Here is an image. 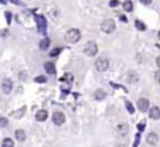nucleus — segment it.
<instances>
[{
	"mask_svg": "<svg viewBox=\"0 0 160 147\" xmlns=\"http://www.w3.org/2000/svg\"><path fill=\"white\" fill-rule=\"evenodd\" d=\"M156 64H157V66L160 68V57H157V58H156Z\"/></svg>",
	"mask_w": 160,
	"mask_h": 147,
	"instance_id": "obj_29",
	"label": "nucleus"
},
{
	"mask_svg": "<svg viewBox=\"0 0 160 147\" xmlns=\"http://www.w3.org/2000/svg\"><path fill=\"white\" fill-rule=\"evenodd\" d=\"M138 108L142 110V112H146L149 109V99L146 98H140L138 100Z\"/></svg>",
	"mask_w": 160,
	"mask_h": 147,
	"instance_id": "obj_9",
	"label": "nucleus"
},
{
	"mask_svg": "<svg viewBox=\"0 0 160 147\" xmlns=\"http://www.w3.org/2000/svg\"><path fill=\"white\" fill-rule=\"evenodd\" d=\"M159 38H160V31H159Z\"/></svg>",
	"mask_w": 160,
	"mask_h": 147,
	"instance_id": "obj_33",
	"label": "nucleus"
},
{
	"mask_svg": "<svg viewBox=\"0 0 160 147\" xmlns=\"http://www.w3.org/2000/svg\"><path fill=\"white\" fill-rule=\"evenodd\" d=\"M50 44H51L50 38H43V40L40 41V49H43V51H46V49H48V47H50Z\"/></svg>",
	"mask_w": 160,
	"mask_h": 147,
	"instance_id": "obj_15",
	"label": "nucleus"
},
{
	"mask_svg": "<svg viewBox=\"0 0 160 147\" xmlns=\"http://www.w3.org/2000/svg\"><path fill=\"white\" fill-rule=\"evenodd\" d=\"M84 52H85V55H88V57H94V55H96V52H98V45H96V43H94V41L86 43V45L84 47Z\"/></svg>",
	"mask_w": 160,
	"mask_h": 147,
	"instance_id": "obj_4",
	"label": "nucleus"
},
{
	"mask_svg": "<svg viewBox=\"0 0 160 147\" xmlns=\"http://www.w3.org/2000/svg\"><path fill=\"white\" fill-rule=\"evenodd\" d=\"M16 139L18 142H24V140H26V131L21 130V129L16 130Z\"/></svg>",
	"mask_w": 160,
	"mask_h": 147,
	"instance_id": "obj_16",
	"label": "nucleus"
},
{
	"mask_svg": "<svg viewBox=\"0 0 160 147\" xmlns=\"http://www.w3.org/2000/svg\"><path fill=\"white\" fill-rule=\"evenodd\" d=\"M115 28H116L115 21H113V20H111V18L103 20V21H102V24H101V30H102L103 33H106V34L113 33V31H115Z\"/></svg>",
	"mask_w": 160,
	"mask_h": 147,
	"instance_id": "obj_2",
	"label": "nucleus"
},
{
	"mask_svg": "<svg viewBox=\"0 0 160 147\" xmlns=\"http://www.w3.org/2000/svg\"><path fill=\"white\" fill-rule=\"evenodd\" d=\"M94 98H95L96 100H103V99L106 98V92H105L103 89H98V91H95V93H94Z\"/></svg>",
	"mask_w": 160,
	"mask_h": 147,
	"instance_id": "obj_14",
	"label": "nucleus"
},
{
	"mask_svg": "<svg viewBox=\"0 0 160 147\" xmlns=\"http://www.w3.org/2000/svg\"><path fill=\"white\" fill-rule=\"evenodd\" d=\"M52 122L55 125H63L65 122V114L63 112H55V113L52 114Z\"/></svg>",
	"mask_w": 160,
	"mask_h": 147,
	"instance_id": "obj_7",
	"label": "nucleus"
},
{
	"mask_svg": "<svg viewBox=\"0 0 160 147\" xmlns=\"http://www.w3.org/2000/svg\"><path fill=\"white\" fill-rule=\"evenodd\" d=\"M1 147H14V143L12 139H4L3 143H1Z\"/></svg>",
	"mask_w": 160,
	"mask_h": 147,
	"instance_id": "obj_18",
	"label": "nucleus"
},
{
	"mask_svg": "<svg viewBox=\"0 0 160 147\" xmlns=\"http://www.w3.org/2000/svg\"><path fill=\"white\" fill-rule=\"evenodd\" d=\"M109 6H111V7H116V6H119V1H118V0H111V1H109Z\"/></svg>",
	"mask_w": 160,
	"mask_h": 147,
	"instance_id": "obj_24",
	"label": "nucleus"
},
{
	"mask_svg": "<svg viewBox=\"0 0 160 147\" xmlns=\"http://www.w3.org/2000/svg\"><path fill=\"white\" fill-rule=\"evenodd\" d=\"M146 140H147V143H149L150 146H156V144L159 143V136H157L156 133H149L147 137H146Z\"/></svg>",
	"mask_w": 160,
	"mask_h": 147,
	"instance_id": "obj_8",
	"label": "nucleus"
},
{
	"mask_svg": "<svg viewBox=\"0 0 160 147\" xmlns=\"http://www.w3.org/2000/svg\"><path fill=\"white\" fill-rule=\"evenodd\" d=\"M7 126V119L6 117H0V127H4Z\"/></svg>",
	"mask_w": 160,
	"mask_h": 147,
	"instance_id": "obj_22",
	"label": "nucleus"
},
{
	"mask_svg": "<svg viewBox=\"0 0 160 147\" xmlns=\"http://www.w3.org/2000/svg\"><path fill=\"white\" fill-rule=\"evenodd\" d=\"M128 130H129V127L126 123H121V125L116 126V131H118L119 136H126V134H128Z\"/></svg>",
	"mask_w": 160,
	"mask_h": 147,
	"instance_id": "obj_10",
	"label": "nucleus"
},
{
	"mask_svg": "<svg viewBox=\"0 0 160 147\" xmlns=\"http://www.w3.org/2000/svg\"><path fill=\"white\" fill-rule=\"evenodd\" d=\"M135 26H136V28H138V30H140V31H144V30H146V26H144V23H142L140 20H136Z\"/></svg>",
	"mask_w": 160,
	"mask_h": 147,
	"instance_id": "obj_19",
	"label": "nucleus"
},
{
	"mask_svg": "<svg viewBox=\"0 0 160 147\" xmlns=\"http://www.w3.org/2000/svg\"><path fill=\"white\" fill-rule=\"evenodd\" d=\"M12 89H13V82L10 81V79H3L1 81V91L4 93H10Z\"/></svg>",
	"mask_w": 160,
	"mask_h": 147,
	"instance_id": "obj_6",
	"label": "nucleus"
},
{
	"mask_svg": "<svg viewBox=\"0 0 160 147\" xmlns=\"http://www.w3.org/2000/svg\"><path fill=\"white\" fill-rule=\"evenodd\" d=\"M126 108H128V112H129V113H133V112H135V109H133V105H132L129 100L126 102Z\"/></svg>",
	"mask_w": 160,
	"mask_h": 147,
	"instance_id": "obj_21",
	"label": "nucleus"
},
{
	"mask_svg": "<svg viewBox=\"0 0 160 147\" xmlns=\"http://www.w3.org/2000/svg\"><path fill=\"white\" fill-rule=\"evenodd\" d=\"M46 81H47L46 77H37L35 78V82H38V83H43V82H46Z\"/></svg>",
	"mask_w": 160,
	"mask_h": 147,
	"instance_id": "obj_23",
	"label": "nucleus"
},
{
	"mask_svg": "<svg viewBox=\"0 0 160 147\" xmlns=\"http://www.w3.org/2000/svg\"><path fill=\"white\" fill-rule=\"evenodd\" d=\"M144 129V125L143 123H140V125H139V130H143Z\"/></svg>",
	"mask_w": 160,
	"mask_h": 147,
	"instance_id": "obj_30",
	"label": "nucleus"
},
{
	"mask_svg": "<svg viewBox=\"0 0 160 147\" xmlns=\"http://www.w3.org/2000/svg\"><path fill=\"white\" fill-rule=\"evenodd\" d=\"M35 23L38 26V31L41 34H46V30H47V20L44 16H35Z\"/></svg>",
	"mask_w": 160,
	"mask_h": 147,
	"instance_id": "obj_5",
	"label": "nucleus"
},
{
	"mask_svg": "<svg viewBox=\"0 0 160 147\" xmlns=\"http://www.w3.org/2000/svg\"><path fill=\"white\" fill-rule=\"evenodd\" d=\"M20 79H27V75L24 72H20Z\"/></svg>",
	"mask_w": 160,
	"mask_h": 147,
	"instance_id": "obj_26",
	"label": "nucleus"
},
{
	"mask_svg": "<svg viewBox=\"0 0 160 147\" xmlns=\"http://www.w3.org/2000/svg\"><path fill=\"white\" fill-rule=\"evenodd\" d=\"M95 68L99 71V72H103L109 68V60L106 57H99L95 61Z\"/></svg>",
	"mask_w": 160,
	"mask_h": 147,
	"instance_id": "obj_3",
	"label": "nucleus"
},
{
	"mask_svg": "<svg viewBox=\"0 0 160 147\" xmlns=\"http://www.w3.org/2000/svg\"><path fill=\"white\" fill-rule=\"evenodd\" d=\"M10 1H12V3H16V4H20V1H18V0H10Z\"/></svg>",
	"mask_w": 160,
	"mask_h": 147,
	"instance_id": "obj_31",
	"label": "nucleus"
},
{
	"mask_svg": "<svg viewBox=\"0 0 160 147\" xmlns=\"http://www.w3.org/2000/svg\"><path fill=\"white\" fill-rule=\"evenodd\" d=\"M47 117H48V113H47V110H44V109H41V110H38L35 113V119L38 122H44V120H47Z\"/></svg>",
	"mask_w": 160,
	"mask_h": 147,
	"instance_id": "obj_12",
	"label": "nucleus"
},
{
	"mask_svg": "<svg viewBox=\"0 0 160 147\" xmlns=\"http://www.w3.org/2000/svg\"><path fill=\"white\" fill-rule=\"evenodd\" d=\"M0 3H1V4H4V3H6V1H4V0H0Z\"/></svg>",
	"mask_w": 160,
	"mask_h": 147,
	"instance_id": "obj_32",
	"label": "nucleus"
},
{
	"mask_svg": "<svg viewBox=\"0 0 160 147\" xmlns=\"http://www.w3.org/2000/svg\"><path fill=\"white\" fill-rule=\"evenodd\" d=\"M121 20H122L123 23H128V18H126L125 16H121Z\"/></svg>",
	"mask_w": 160,
	"mask_h": 147,
	"instance_id": "obj_28",
	"label": "nucleus"
},
{
	"mask_svg": "<svg viewBox=\"0 0 160 147\" xmlns=\"http://www.w3.org/2000/svg\"><path fill=\"white\" fill-rule=\"evenodd\" d=\"M80 38H81V31L78 28H71V30H68V31L65 33V41H68V43H71V44L78 43Z\"/></svg>",
	"mask_w": 160,
	"mask_h": 147,
	"instance_id": "obj_1",
	"label": "nucleus"
},
{
	"mask_svg": "<svg viewBox=\"0 0 160 147\" xmlns=\"http://www.w3.org/2000/svg\"><path fill=\"white\" fill-rule=\"evenodd\" d=\"M149 116L152 117V119H160V109L157 106H153V108H150L149 109Z\"/></svg>",
	"mask_w": 160,
	"mask_h": 147,
	"instance_id": "obj_11",
	"label": "nucleus"
},
{
	"mask_svg": "<svg viewBox=\"0 0 160 147\" xmlns=\"http://www.w3.org/2000/svg\"><path fill=\"white\" fill-rule=\"evenodd\" d=\"M60 52H61V48H54L51 52H50V55H51V57H57Z\"/></svg>",
	"mask_w": 160,
	"mask_h": 147,
	"instance_id": "obj_20",
	"label": "nucleus"
},
{
	"mask_svg": "<svg viewBox=\"0 0 160 147\" xmlns=\"http://www.w3.org/2000/svg\"><path fill=\"white\" fill-rule=\"evenodd\" d=\"M123 9H125L126 12H132V10H133V3H132L130 0H126V1L123 3Z\"/></svg>",
	"mask_w": 160,
	"mask_h": 147,
	"instance_id": "obj_17",
	"label": "nucleus"
},
{
	"mask_svg": "<svg viewBox=\"0 0 160 147\" xmlns=\"http://www.w3.org/2000/svg\"><path fill=\"white\" fill-rule=\"evenodd\" d=\"M155 78H156V81L160 83V71H157V72L155 74Z\"/></svg>",
	"mask_w": 160,
	"mask_h": 147,
	"instance_id": "obj_25",
	"label": "nucleus"
},
{
	"mask_svg": "<svg viewBox=\"0 0 160 147\" xmlns=\"http://www.w3.org/2000/svg\"><path fill=\"white\" fill-rule=\"evenodd\" d=\"M44 69L47 71V74H50V75H54L55 74V65H54V62H46L44 64Z\"/></svg>",
	"mask_w": 160,
	"mask_h": 147,
	"instance_id": "obj_13",
	"label": "nucleus"
},
{
	"mask_svg": "<svg viewBox=\"0 0 160 147\" xmlns=\"http://www.w3.org/2000/svg\"><path fill=\"white\" fill-rule=\"evenodd\" d=\"M140 1H142L143 4H150V3H152V0H140Z\"/></svg>",
	"mask_w": 160,
	"mask_h": 147,
	"instance_id": "obj_27",
	"label": "nucleus"
}]
</instances>
